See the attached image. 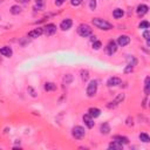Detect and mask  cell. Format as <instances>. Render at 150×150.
<instances>
[{
    "instance_id": "1",
    "label": "cell",
    "mask_w": 150,
    "mask_h": 150,
    "mask_svg": "<svg viewBox=\"0 0 150 150\" xmlns=\"http://www.w3.org/2000/svg\"><path fill=\"white\" fill-rule=\"evenodd\" d=\"M92 22H93V25L96 28L102 29V31H109V29L112 28V25L110 22H108L107 20L101 19V18H94L92 20Z\"/></svg>"
},
{
    "instance_id": "2",
    "label": "cell",
    "mask_w": 150,
    "mask_h": 150,
    "mask_svg": "<svg viewBox=\"0 0 150 150\" xmlns=\"http://www.w3.org/2000/svg\"><path fill=\"white\" fill-rule=\"evenodd\" d=\"M78 34L82 38H88L89 35L93 34V29L90 28L89 25L87 23H81L80 26L78 27Z\"/></svg>"
},
{
    "instance_id": "3",
    "label": "cell",
    "mask_w": 150,
    "mask_h": 150,
    "mask_svg": "<svg viewBox=\"0 0 150 150\" xmlns=\"http://www.w3.org/2000/svg\"><path fill=\"white\" fill-rule=\"evenodd\" d=\"M72 135H73V137L75 140H82L83 137L86 136V130L81 126H75L72 129Z\"/></svg>"
},
{
    "instance_id": "4",
    "label": "cell",
    "mask_w": 150,
    "mask_h": 150,
    "mask_svg": "<svg viewBox=\"0 0 150 150\" xmlns=\"http://www.w3.org/2000/svg\"><path fill=\"white\" fill-rule=\"evenodd\" d=\"M97 93V81L96 80H92L88 86H87V95L89 97L95 96V94Z\"/></svg>"
},
{
    "instance_id": "5",
    "label": "cell",
    "mask_w": 150,
    "mask_h": 150,
    "mask_svg": "<svg viewBox=\"0 0 150 150\" xmlns=\"http://www.w3.org/2000/svg\"><path fill=\"white\" fill-rule=\"evenodd\" d=\"M116 52H117V44L114 40H110L108 42V45L106 46V53L111 56V55H114Z\"/></svg>"
},
{
    "instance_id": "6",
    "label": "cell",
    "mask_w": 150,
    "mask_h": 150,
    "mask_svg": "<svg viewBox=\"0 0 150 150\" xmlns=\"http://www.w3.org/2000/svg\"><path fill=\"white\" fill-rule=\"evenodd\" d=\"M42 29H44V34L47 35V36L54 35L56 33V26H55L54 23H47Z\"/></svg>"
},
{
    "instance_id": "7",
    "label": "cell",
    "mask_w": 150,
    "mask_h": 150,
    "mask_svg": "<svg viewBox=\"0 0 150 150\" xmlns=\"http://www.w3.org/2000/svg\"><path fill=\"white\" fill-rule=\"evenodd\" d=\"M119 46L121 47H124V46H127L130 44V38L128 35H120L117 38V42H116Z\"/></svg>"
},
{
    "instance_id": "8",
    "label": "cell",
    "mask_w": 150,
    "mask_h": 150,
    "mask_svg": "<svg viewBox=\"0 0 150 150\" xmlns=\"http://www.w3.org/2000/svg\"><path fill=\"white\" fill-rule=\"evenodd\" d=\"M44 34V29L41 27H38V28H34L33 31L28 32V36L32 38V39H35V38H39Z\"/></svg>"
},
{
    "instance_id": "9",
    "label": "cell",
    "mask_w": 150,
    "mask_h": 150,
    "mask_svg": "<svg viewBox=\"0 0 150 150\" xmlns=\"http://www.w3.org/2000/svg\"><path fill=\"white\" fill-rule=\"evenodd\" d=\"M123 100H124V94H119V95H117V97H116L112 102H109V104H108L107 107H108V108H114V107H116L117 104L122 103Z\"/></svg>"
},
{
    "instance_id": "10",
    "label": "cell",
    "mask_w": 150,
    "mask_h": 150,
    "mask_svg": "<svg viewBox=\"0 0 150 150\" xmlns=\"http://www.w3.org/2000/svg\"><path fill=\"white\" fill-rule=\"evenodd\" d=\"M72 25H73V21L70 19H65V20H62L61 23H60V28L62 31H68L72 28Z\"/></svg>"
},
{
    "instance_id": "11",
    "label": "cell",
    "mask_w": 150,
    "mask_h": 150,
    "mask_svg": "<svg viewBox=\"0 0 150 150\" xmlns=\"http://www.w3.org/2000/svg\"><path fill=\"white\" fill-rule=\"evenodd\" d=\"M83 122H84V124L87 126V128H89V129H92L93 127H94V124H95V122H94V119L93 117H90L88 114H86V115H83Z\"/></svg>"
},
{
    "instance_id": "12",
    "label": "cell",
    "mask_w": 150,
    "mask_h": 150,
    "mask_svg": "<svg viewBox=\"0 0 150 150\" xmlns=\"http://www.w3.org/2000/svg\"><path fill=\"white\" fill-rule=\"evenodd\" d=\"M121 79L120 78H116V76H112V78H109L107 80V86L108 87H116L119 84H121Z\"/></svg>"
},
{
    "instance_id": "13",
    "label": "cell",
    "mask_w": 150,
    "mask_h": 150,
    "mask_svg": "<svg viewBox=\"0 0 150 150\" xmlns=\"http://www.w3.org/2000/svg\"><path fill=\"white\" fill-rule=\"evenodd\" d=\"M148 11H149V7H148L147 5H144V4L139 5V6H137V9H136V12H137V14H139V17L145 15V14L148 13Z\"/></svg>"
},
{
    "instance_id": "14",
    "label": "cell",
    "mask_w": 150,
    "mask_h": 150,
    "mask_svg": "<svg viewBox=\"0 0 150 150\" xmlns=\"http://www.w3.org/2000/svg\"><path fill=\"white\" fill-rule=\"evenodd\" d=\"M0 54H1L3 56H6V58H11L12 55H13V51H12L11 47H1L0 48Z\"/></svg>"
},
{
    "instance_id": "15",
    "label": "cell",
    "mask_w": 150,
    "mask_h": 150,
    "mask_svg": "<svg viewBox=\"0 0 150 150\" xmlns=\"http://www.w3.org/2000/svg\"><path fill=\"white\" fill-rule=\"evenodd\" d=\"M112 140H114L115 142H117V143H120V144H122V145L129 143V140L127 139V137H126V136H121V135L114 136V137H112Z\"/></svg>"
},
{
    "instance_id": "16",
    "label": "cell",
    "mask_w": 150,
    "mask_h": 150,
    "mask_svg": "<svg viewBox=\"0 0 150 150\" xmlns=\"http://www.w3.org/2000/svg\"><path fill=\"white\" fill-rule=\"evenodd\" d=\"M88 115H89L90 117H93V119H96V117H98L100 115H101V110H100L98 108H95V107L89 108V110H88Z\"/></svg>"
},
{
    "instance_id": "17",
    "label": "cell",
    "mask_w": 150,
    "mask_h": 150,
    "mask_svg": "<svg viewBox=\"0 0 150 150\" xmlns=\"http://www.w3.org/2000/svg\"><path fill=\"white\" fill-rule=\"evenodd\" d=\"M112 15H114L115 19H121L124 15V11L122 8H115L114 12H112Z\"/></svg>"
},
{
    "instance_id": "18",
    "label": "cell",
    "mask_w": 150,
    "mask_h": 150,
    "mask_svg": "<svg viewBox=\"0 0 150 150\" xmlns=\"http://www.w3.org/2000/svg\"><path fill=\"white\" fill-rule=\"evenodd\" d=\"M56 89V84L53 82H46L45 83V90L46 92H53Z\"/></svg>"
},
{
    "instance_id": "19",
    "label": "cell",
    "mask_w": 150,
    "mask_h": 150,
    "mask_svg": "<svg viewBox=\"0 0 150 150\" xmlns=\"http://www.w3.org/2000/svg\"><path fill=\"white\" fill-rule=\"evenodd\" d=\"M144 93L145 95L150 94V78L149 76H147L144 80Z\"/></svg>"
},
{
    "instance_id": "20",
    "label": "cell",
    "mask_w": 150,
    "mask_h": 150,
    "mask_svg": "<svg viewBox=\"0 0 150 150\" xmlns=\"http://www.w3.org/2000/svg\"><path fill=\"white\" fill-rule=\"evenodd\" d=\"M109 149H112V150H122L123 149V145L115 142V141H112L110 144H109Z\"/></svg>"
},
{
    "instance_id": "21",
    "label": "cell",
    "mask_w": 150,
    "mask_h": 150,
    "mask_svg": "<svg viewBox=\"0 0 150 150\" xmlns=\"http://www.w3.org/2000/svg\"><path fill=\"white\" fill-rule=\"evenodd\" d=\"M109 131H110V127H109V124H108L107 122L102 123V124H101V133H102L103 135H107V134H109Z\"/></svg>"
},
{
    "instance_id": "22",
    "label": "cell",
    "mask_w": 150,
    "mask_h": 150,
    "mask_svg": "<svg viewBox=\"0 0 150 150\" xmlns=\"http://www.w3.org/2000/svg\"><path fill=\"white\" fill-rule=\"evenodd\" d=\"M11 13H12V14H14V15H17V14L21 13V7H20L19 5H14V6H12V7H11Z\"/></svg>"
},
{
    "instance_id": "23",
    "label": "cell",
    "mask_w": 150,
    "mask_h": 150,
    "mask_svg": "<svg viewBox=\"0 0 150 150\" xmlns=\"http://www.w3.org/2000/svg\"><path fill=\"white\" fill-rule=\"evenodd\" d=\"M140 141H142L143 143H148L149 141H150V137H149V135L148 134H145V133H142V134H140Z\"/></svg>"
},
{
    "instance_id": "24",
    "label": "cell",
    "mask_w": 150,
    "mask_h": 150,
    "mask_svg": "<svg viewBox=\"0 0 150 150\" xmlns=\"http://www.w3.org/2000/svg\"><path fill=\"white\" fill-rule=\"evenodd\" d=\"M88 78H89V73H88V70L82 69V70H81V79H82L83 81H87V80H88Z\"/></svg>"
},
{
    "instance_id": "25",
    "label": "cell",
    "mask_w": 150,
    "mask_h": 150,
    "mask_svg": "<svg viewBox=\"0 0 150 150\" xmlns=\"http://www.w3.org/2000/svg\"><path fill=\"white\" fill-rule=\"evenodd\" d=\"M139 27H140V28H143V29H148V28L150 27V23H149L147 20H144V21H142V22L139 25Z\"/></svg>"
},
{
    "instance_id": "26",
    "label": "cell",
    "mask_w": 150,
    "mask_h": 150,
    "mask_svg": "<svg viewBox=\"0 0 150 150\" xmlns=\"http://www.w3.org/2000/svg\"><path fill=\"white\" fill-rule=\"evenodd\" d=\"M101 47H102V44H101V41H98V40H95V41H93V48H94V49H96V51H97V49H100Z\"/></svg>"
},
{
    "instance_id": "27",
    "label": "cell",
    "mask_w": 150,
    "mask_h": 150,
    "mask_svg": "<svg viewBox=\"0 0 150 150\" xmlns=\"http://www.w3.org/2000/svg\"><path fill=\"white\" fill-rule=\"evenodd\" d=\"M143 38H144L145 41H147V45L149 46V29H145V31L143 32Z\"/></svg>"
},
{
    "instance_id": "28",
    "label": "cell",
    "mask_w": 150,
    "mask_h": 150,
    "mask_svg": "<svg viewBox=\"0 0 150 150\" xmlns=\"http://www.w3.org/2000/svg\"><path fill=\"white\" fill-rule=\"evenodd\" d=\"M70 4L73 5V6H79V5H81L82 4V0H70Z\"/></svg>"
},
{
    "instance_id": "29",
    "label": "cell",
    "mask_w": 150,
    "mask_h": 150,
    "mask_svg": "<svg viewBox=\"0 0 150 150\" xmlns=\"http://www.w3.org/2000/svg\"><path fill=\"white\" fill-rule=\"evenodd\" d=\"M134 67L135 66H133V65H127V67L124 68V73H130V72H133V69H134Z\"/></svg>"
},
{
    "instance_id": "30",
    "label": "cell",
    "mask_w": 150,
    "mask_h": 150,
    "mask_svg": "<svg viewBox=\"0 0 150 150\" xmlns=\"http://www.w3.org/2000/svg\"><path fill=\"white\" fill-rule=\"evenodd\" d=\"M72 79H73V78H72V75H70V74H68V75H66V76H65L64 81H65V83L67 84V83H69V82L72 81Z\"/></svg>"
},
{
    "instance_id": "31",
    "label": "cell",
    "mask_w": 150,
    "mask_h": 150,
    "mask_svg": "<svg viewBox=\"0 0 150 150\" xmlns=\"http://www.w3.org/2000/svg\"><path fill=\"white\" fill-rule=\"evenodd\" d=\"M89 7H90V9H95L96 8V0H90V1H89Z\"/></svg>"
},
{
    "instance_id": "32",
    "label": "cell",
    "mask_w": 150,
    "mask_h": 150,
    "mask_svg": "<svg viewBox=\"0 0 150 150\" xmlns=\"http://www.w3.org/2000/svg\"><path fill=\"white\" fill-rule=\"evenodd\" d=\"M28 92L31 93V96H33V97H36V93H35V90L32 88V87H28Z\"/></svg>"
},
{
    "instance_id": "33",
    "label": "cell",
    "mask_w": 150,
    "mask_h": 150,
    "mask_svg": "<svg viewBox=\"0 0 150 150\" xmlns=\"http://www.w3.org/2000/svg\"><path fill=\"white\" fill-rule=\"evenodd\" d=\"M36 4H38V7L41 8L44 6V4H45V0H36Z\"/></svg>"
},
{
    "instance_id": "34",
    "label": "cell",
    "mask_w": 150,
    "mask_h": 150,
    "mask_svg": "<svg viewBox=\"0 0 150 150\" xmlns=\"http://www.w3.org/2000/svg\"><path fill=\"white\" fill-rule=\"evenodd\" d=\"M64 3H66V0H55V5L56 6H61Z\"/></svg>"
},
{
    "instance_id": "35",
    "label": "cell",
    "mask_w": 150,
    "mask_h": 150,
    "mask_svg": "<svg viewBox=\"0 0 150 150\" xmlns=\"http://www.w3.org/2000/svg\"><path fill=\"white\" fill-rule=\"evenodd\" d=\"M15 1H19V3H22V1H23V0H15Z\"/></svg>"
},
{
    "instance_id": "36",
    "label": "cell",
    "mask_w": 150,
    "mask_h": 150,
    "mask_svg": "<svg viewBox=\"0 0 150 150\" xmlns=\"http://www.w3.org/2000/svg\"><path fill=\"white\" fill-rule=\"evenodd\" d=\"M0 19H1V18H0Z\"/></svg>"
}]
</instances>
